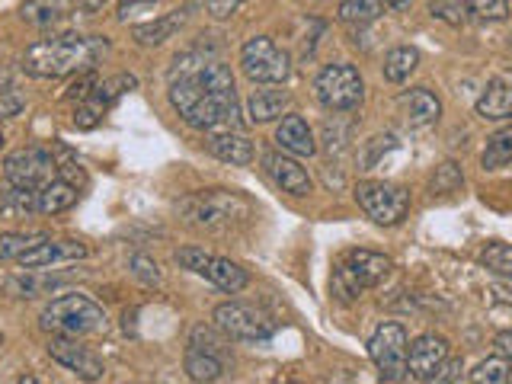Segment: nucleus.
<instances>
[{
	"label": "nucleus",
	"instance_id": "obj_1",
	"mask_svg": "<svg viewBox=\"0 0 512 384\" xmlns=\"http://www.w3.org/2000/svg\"><path fill=\"white\" fill-rule=\"evenodd\" d=\"M170 106L196 132L221 135L240 132V103L234 90V74L218 55L192 48L176 55L170 68Z\"/></svg>",
	"mask_w": 512,
	"mask_h": 384
},
{
	"label": "nucleus",
	"instance_id": "obj_2",
	"mask_svg": "<svg viewBox=\"0 0 512 384\" xmlns=\"http://www.w3.org/2000/svg\"><path fill=\"white\" fill-rule=\"evenodd\" d=\"M100 52H106L103 39L80 36V32H58V36L39 39L26 48L23 71L39 80H58L74 71L93 68V61L100 58Z\"/></svg>",
	"mask_w": 512,
	"mask_h": 384
},
{
	"label": "nucleus",
	"instance_id": "obj_3",
	"mask_svg": "<svg viewBox=\"0 0 512 384\" xmlns=\"http://www.w3.org/2000/svg\"><path fill=\"white\" fill-rule=\"evenodd\" d=\"M176 212H180L183 221L192 224V228L221 231V228H231L237 218H247L250 202L228 189H202L176 202Z\"/></svg>",
	"mask_w": 512,
	"mask_h": 384
},
{
	"label": "nucleus",
	"instance_id": "obj_4",
	"mask_svg": "<svg viewBox=\"0 0 512 384\" xmlns=\"http://www.w3.org/2000/svg\"><path fill=\"white\" fill-rule=\"evenodd\" d=\"M39 327L52 336H93L106 330V311L87 295H61L39 317Z\"/></svg>",
	"mask_w": 512,
	"mask_h": 384
},
{
	"label": "nucleus",
	"instance_id": "obj_5",
	"mask_svg": "<svg viewBox=\"0 0 512 384\" xmlns=\"http://www.w3.org/2000/svg\"><path fill=\"white\" fill-rule=\"evenodd\" d=\"M391 269H394V263L384 253L349 250L340 256V263H336V269H333V295L343 304L356 301L368 292V288H375L388 279Z\"/></svg>",
	"mask_w": 512,
	"mask_h": 384
},
{
	"label": "nucleus",
	"instance_id": "obj_6",
	"mask_svg": "<svg viewBox=\"0 0 512 384\" xmlns=\"http://www.w3.org/2000/svg\"><path fill=\"white\" fill-rule=\"evenodd\" d=\"M314 96L327 112L356 109L365 96V84H362L359 68H352V64H343V61L327 64V68L320 71L314 80Z\"/></svg>",
	"mask_w": 512,
	"mask_h": 384
},
{
	"label": "nucleus",
	"instance_id": "obj_7",
	"mask_svg": "<svg viewBox=\"0 0 512 384\" xmlns=\"http://www.w3.org/2000/svg\"><path fill=\"white\" fill-rule=\"evenodd\" d=\"M356 202L368 218L384 228H394L410 212V192L384 180H362L356 186Z\"/></svg>",
	"mask_w": 512,
	"mask_h": 384
},
{
	"label": "nucleus",
	"instance_id": "obj_8",
	"mask_svg": "<svg viewBox=\"0 0 512 384\" xmlns=\"http://www.w3.org/2000/svg\"><path fill=\"white\" fill-rule=\"evenodd\" d=\"M240 68L253 84H282L292 74V58L269 36H253L240 48Z\"/></svg>",
	"mask_w": 512,
	"mask_h": 384
},
{
	"label": "nucleus",
	"instance_id": "obj_9",
	"mask_svg": "<svg viewBox=\"0 0 512 384\" xmlns=\"http://www.w3.org/2000/svg\"><path fill=\"white\" fill-rule=\"evenodd\" d=\"M407 352H410V340H407V330L394 324V320H388V324H381L372 340H368V356H372L378 375L384 381H404L407 378Z\"/></svg>",
	"mask_w": 512,
	"mask_h": 384
},
{
	"label": "nucleus",
	"instance_id": "obj_10",
	"mask_svg": "<svg viewBox=\"0 0 512 384\" xmlns=\"http://www.w3.org/2000/svg\"><path fill=\"white\" fill-rule=\"evenodd\" d=\"M215 327L228 336V340H240V343H266L272 333H276V324L263 314L250 308V304L240 301H224L215 308Z\"/></svg>",
	"mask_w": 512,
	"mask_h": 384
},
{
	"label": "nucleus",
	"instance_id": "obj_11",
	"mask_svg": "<svg viewBox=\"0 0 512 384\" xmlns=\"http://www.w3.org/2000/svg\"><path fill=\"white\" fill-rule=\"evenodd\" d=\"M55 176V157L45 148H20L4 157V180L16 189H42Z\"/></svg>",
	"mask_w": 512,
	"mask_h": 384
},
{
	"label": "nucleus",
	"instance_id": "obj_12",
	"mask_svg": "<svg viewBox=\"0 0 512 384\" xmlns=\"http://www.w3.org/2000/svg\"><path fill=\"white\" fill-rule=\"evenodd\" d=\"M48 356H52L58 365H64L68 372H74L77 378L84 381H100L103 378V359L96 356L93 349L80 346L77 340H68V336H52V343H48Z\"/></svg>",
	"mask_w": 512,
	"mask_h": 384
},
{
	"label": "nucleus",
	"instance_id": "obj_13",
	"mask_svg": "<svg viewBox=\"0 0 512 384\" xmlns=\"http://www.w3.org/2000/svg\"><path fill=\"white\" fill-rule=\"evenodd\" d=\"M445 362H448V340H445V336L423 333V336H416V340L410 343L407 368H410L413 378H420V381L429 384Z\"/></svg>",
	"mask_w": 512,
	"mask_h": 384
},
{
	"label": "nucleus",
	"instance_id": "obj_14",
	"mask_svg": "<svg viewBox=\"0 0 512 384\" xmlns=\"http://www.w3.org/2000/svg\"><path fill=\"white\" fill-rule=\"evenodd\" d=\"M87 256V247L80 240H52L45 237L42 244H36L29 253H23L20 263L23 269H48V266H58V263H77Z\"/></svg>",
	"mask_w": 512,
	"mask_h": 384
},
{
	"label": "nucleus",
	"instance_id": "obj_15",
	"mask_svg": "<svg viewBox=\"0 0 512 384\" xmlns=\"http://www.w3.org/2000/svg\"><path fill=\"white\" fill-rule=\"evenodd\" d=\"M263 170L269 173V180L276 183L282 192H288V196H308V192H311L308 170H304L298 160H292L288 154H279V151L263 154Z\"/></svg>",
	"mask_w": 512,
	"mask_h": 384
},
{
	"label": "nucleus",
	"instance_id": "obj_16",
	"mask_svg": "<svg viewBox=\"0 0 512 384\" xmlns=\"http://www.w3.org/2000/svg\"><path fill=\"white\" fill-rule=\"evenodd\" d=\"M276 144L285 154H295V157H314L317 151V141L311 125L304 122L301 116H285L276 128Z\"/></svg>",
	"mask_w": 512,
	"mask_h": 384
},
{
	"label": "nucleus",
	"instance_id": "obj_17",
	"mask_svg": "<svg viewBox=\"0 0 512 384\" xmlns=\"http://www.w3.org/2000/svg\"><path fill=\"white\" fill-rule=\"evenodd\" d=\"M474 112L480 119L500 122V119H512V80L496 77L487 84V90L477 96Z\"/></svg>",
	"mask_w": 512,
	"mask_h": 384
},
{
	"label": "nucleus",
	"instance_id": "obj_18",
	"mask_svg": "<svg viewBox=\"0 0 512 384\" xmlns=\"http://www.w3.org/2000/svg\"><path fill=\"white\" fill-rule=\"evenodd\" d=\"M199 276H205L208 282L218 285L221 292H228V295L244 292V288L250 285L247 269H244V266H237L234 260H228V256H208Z\"/></svg>",
	"mask_w": 512,
	"mask_h": 384
},
{
	"label": "nucleus",
	"instance_id": "obj_19",
	"mask_svg": "<svg viewBox=\"0 0 512 384\" xmlns=\"http://www.w3.org/2000/svg\"><path fill=\"white\" fill-rule=\"evenodd\" d=\"M186 20H189V7H183V10H170V13L157 16V20H151V23H138V26H132V36H135V42L144 45V48L164 45L167 39H173V32L180 29Z\"/></svg>",
	"mask_w": 512,
	"mask_h": 384
},
{
	"label": "nucleus",
	"instance_id": "obj_20",
	"mask_svg": "<svg viewBox=\"0 0 512 384\" xmlns=\"http://www.w3.org/2000/svg\"><path fill=\"white\" fill-rule=\"evenodd\" d=\"M208 154H215L218 160L231 167H247L253 160V141L240 132H221V135H212L208 138Z\"/></svg>",
	"mask_w": 512,
	"mask_h": 384
},
{
	"label": "nucleus",
	"instance_id": "obj_21",
	"mask_svg": "<svg viewBox=\"0 0 512 384\" xmlns=\"http://www.w3.org/2000/svg\"><path fill=\"white\" fill-rule=\"evenodd\" d=\"M74 4H77V0H23L20 16H23V23H29V26L48 29V26H58L61 20H68Z\"/></svg>",
	"mask_w": 512,
	"mask_h": 384
},
{
	"label": "nucleus",
	"instance_id": "obj_22",
	"mask_svg": "<svg viewBox=\"0 0 512 384\" xmlns=\"http://www.w3.org/2000/svg\"><path fill=\"white\" fill-rule=\"evenodd\" d=\"M400 109H404L410 125H420V128L432 125L442 116V103L436 100V93H429L426 87H416V90L400 96Z\"/></svg>",
	"mask_w": 512,
	"mask_h": 384
},
{
	"label": "nucleus",
	"instance_id": "obj_23",
	"mask_svg": "<svg viewBox=\"0 0 512 384\" xmlns=\"http://www.w3.org/2000/svg\"><path fill=\"white\" fill-rule=\"evenodd\" d=\"M183 365H186V375L192 381L199 384H212L224 375V365H228V359L215 356V352L208 349H199V346H186V356H183Z\"/></svg>",
	"mask_w": 512,
	"mask_h": 384
},
{
	"label": "nucleus",
	"instance_id": "obj_24",
	"mask_svg": "<svg viewBox=\"0 0 512 384\" xmlns=\"http://www.w3.org/2000/svg\"><path fill=\"white\" fill-rule=\"evenodd\" d=\"M292 106V93L288 90H253L247 112H250V122H272L279 119L282 112Z\"/></svg>",
	"mask_w": 512,
	"mask_h": 384
},
{
	"label": "nucleus",
	"instance_id": "obj_25",
	"mask_svg": "<svg viewBox=\"0 0 512 384\" xmlns=\"http://www.w3.org/2000/svg\"><path fill=\"white\" fill-rule=\"evenodd\" d=\"M77 202V186L64 183V180H55L45 183L39 189V212L42 215H58V212H68V208Z\"/></svg>",
	"mask_w": 512,
	"mask_h": 384
},
{
	"label": "nucleus",
	"instance_id": "obj_26",
	"mask_svg": "<svg viewBox=\"0 0 512 384\" xmlns=\"http://www.w3.org/2000/svg\"><path fill=\"white\" fill-rule=\"evenodd\" d=\"M416 64H420V52H416V48H410V45L391 48V52L384 55V80L404 84V80L416 71Z\"/></svg>",
	"mask_w": 512,
	"mask_h": 384
},
{
	"label": "nucleus",
	"instance_id": "obj_27",
	"mask_svg": "<svg viewBox=\"0 0 512 384\" xmlns=\"http://www.w3.org/2000/svg\"><path fill=\"white\" fill-rule=\"evenodd\" d=\"M480 164H484V170H500V167L512 164V125L500 128V132L487 138Z\"/></svg>",
	"mask_w": 512,
	"mask_h": 384
},
{
	"label": "nucleus",
	"instance_id": "obj_28",
	"mask_svg": "<svg viewBox=\"0 0 512 384\" xmlns=\"http://www.w3.org/2000/svg\"><path fill=\"white\" fill-rule=\"evenodd\" d=\"M64 276H32V269H26L23 276H13L7 279V292L16 295V298H39L42 292H52L55 285H61Z\"/></svg>",
	"mask_w": 512,
	"mask_h": 384
},
{
	"label": "nucleus",
	"instance_id": "obj_29",
	"mask_svg": "<svg viewBox=\"0 0 512 384\" xmlns=\"http://www.w3.org/2000/svg\"><path fill=\"white\" fill-rule=\"evenodd\" d=\"M381 0H343L340 4V20L346 26H368L381 16Z\"/></svg>",
	"mask_w": 512,
	"mask_h": 384
},
{
	"label": "nucleus",
	"instance_id": "obj_30",
	"mask_svg": "<svg viewBox=\"0 0 512 384\" xmlns=\"http://www.w3.org/2000/svg\"><path fill=\"white\" fill-rule=\"evenodd\" d=\"M52 157H55L58 180L71 183V186H84L87 183V173H84V167H80V160L74 157L71 148H64V144H52Z\"/></svg>",
	"mask_w": 512,
	"mask_h": 384
},
{
	"label": "nucleus",
	"instance_id": "obj_31",
	"mask_svg": "<svg viewBox=\"0 0 512 384\" xmlns=\"http://www.w3.org/2000/svg\"><path fill=\"white\" fill-rule=\"evenodd\" d=\"M0 212H4V215L39 212V189H16V186H10L4 196H0Z\"/></svg>",
	"mask_w": 512,
	"mask_h": 384
},
{
	"label": "nucleus",
	"instance_id": "obj_32",
	"mask_svg": "<svg viewBox=\"0 0 512 384\" xmlns=\"http://www.w3.org/2000/svg\"><path fill=\"white\" fill-rule=\"evenodd\" d=\"M480 266L500 279H512V244H487V250L480 253Z\"/></svg>",
	"mask_w": 512,
	"mask_h": 384
},
{
	"label": "nucleus",
	"instance_id": "obj_33",
	"mask_svg": "<svg viewBox=\"0 0 512 384\" xmlns=\"http://www.w3.org/2000/svg\"><path fill=\"white\" fill-rule=\"evenodd\" d=\"M474 384H512V372H509V362L503 356H493L484 359L474 372H471Z\"/></svg>",
	"mask_w": 512,
	"mask_h": 384
},
{
	"label": "nucleus",
	"instance_id": "obj_34",
	"mask_svg": "<svg viewBox=\"0 0 512 384\" xmlns=\"http://www.w3.org/2000/svg\"><path fill=\"white\" fill-rule=\"evenodd\" d=\"M42 234H0V260H20L36 244H42Z\"/></svg>",
	"mask_w": 512,
	"mask_h": 384
},
{
	"label": "nucleus",
	"instance_id": "obj_35",
	"mask_svg": "<svg viewBox=\"0 0 512 384\" xmlns=\"http://www.w3.org/2000/svg\"><path fill=\"white\" fill-rule=\"evenodd\" d=\"M135 87H138V80H135L132 74H116V77L100 80V84H96V100H100V103L109 109L125 90H135Z\"/></svg>",
	"mask_w": 512,
	"mask_h": 384
},
{
	"label": "nucleus",
	"instance_id": "obj_36",
	"mask_svg": "<svg viewBox=\"0 0 512 384\" xmlns=\"http://www.w3.org/2000/svg\"><path fill=\"white\" fill-rule=\"evenodd\" d=\"M468 13L477 20H503L509 13V0H468Z\"/></svg>",
	"mask_w": 512,
	"mask_h": 384
},
{
	"label": "nucleus",
	"instance_id": "obj_37",
	"mask_svg": "<svg viewBox=\"0 0 512 384\" xmlns=\"http://www.w3.org/2000/svg\"><path fill=\"white\" fill-rule=\"evenodd\" d=\"M23 106H26V100L20 90L10 84L0 87V119H16L23 112Z\"/></svg>",
	"mask_w": 512,
	"mask_h": 384
},
{
	"label": "nucleus",
	"instance_id": "obj_38",
	"mask_svg": "<svg viewBox=\"0 0 512 384\" xmlns=\"http://www.w3.org/2000/svg\"><path fill=\"white\" fill-rule=\"evenodd\" d=\"M132 272H135V279H141L144 285H157L160 282V272H157V263L151 260V256H144V253H135L132 256Z\"/></svg>",
	"mask_w": 512,
	"mask_h": 384
},
{
	"label": "nucleus",
	"instance_id": "obj_39",
	"mask_svg": "<svg viewBox=\"0 0 512 384\" xmlns=\"http://www.w3.org/2000/svg\"><path fill=\"white\" fill-rule=\"evenodd\" d=\"M464 10H468V0H432V13L448 23H461Z\"/></svg>",
	"mask_w": 512,
	"mask_h": 384
},
{
	"label": "nucleus",
	"instance_id": "obj_40",
	"mask_svg": "<svg viewBox=\"0 0 512 384\" xmlns=\"http://www.w3.org/2000/svg\"><path fill=\"white\" fill-rule=\"evenodd\" d=\"M208 256H212V253H205L202 247H183V250H176V263H180L183 269H189V272H202Z\"/></svg>",
	"mask_w": 512,
	"mask_h": 384
},
{
	"label": "nucleus",
	"instance_id": "obj_41",
	"mask_svg": "<svg viewBox=\"0 0 512 384\" xmlns=\"http://www.w3.org/2000/svg\"><path fill=\"white\" fill-rule=\"evenodd\" d=\"M458 186H461V173L455 170V164H442L439 176L432 180V192H452Z\"/></svg>",
	"mask_w": 512,
	"mask_h": 384
},
{
	"label": "nucleus",
	"instance_id": "obj_42",
	"mask_svg": "<svg viewBox=\"0 0 512 384\" xmlns=\"http://www.w3.org/2000/svg\"><path fill=\"white\" fill-rule=\"evenodd\" d=\"M244 4L247 0H205V10L208 16H215V20H228V16H234Z\"/></svg>",
	"mask_w": 512,
	"mask_h": 384
},
{
	"label": "nucleus",
	"instance_id": "obj_43",
	"mask_svg": "<svg viewBox=\"0 0 512 384\" xmlns=\"http://www.w3.org/2000/svg\"><path fill=\"white\" fill-rule=\"evenodd\" d=\"M93 90H96V77H93V74H87V77L74 80V84L68 87V100H74V103H84L87 96H93Z\"/></svg>",
	"mask_w": 512,
	"mask_h": 384
},
{
	"label": "nucleus",
	"instance_id": "obj_44",
	"mask_svg": "<svg viewBox=\"0 0 512 384\" xmlns=\"http://www.w3.org/2000/svg\"><path fill=\"white\" fill-rule=\"evenodd\" d=\"M458 375H461V362H458V359H448V362L439 368V372H436V378H432L429 384H452Z\"/></svg>",
	"mask_w": 512,
	"mask_h": 384
},
{
	"label": "nucleus",
	"instance_id": "obj_45",
	"mask_svg": "<svg viewBox=\"0 0 512 384\" xmlns=\"http://www.w3.org/2000/svg\"><path fill=\"white\" fill-rule=\"evenodd\" d=\"M493 346H496V352H500L503 359H512V330L496 333L493 336Z\"/></svg>",
	"mask_w": 512,
	"mask_h": 384
},
{
	"label": "nucleus",
	"instance_id": "obj_46",
	"mask_svg": "<svg viewBox=\"0 0 512 384\" xmlns=\"http://www.w3.org/2000/svg\"><path fill=\"white\" fill-rule=\"evenodd\" d=\"M151 4H157V0H122V4H119V20L128 23V16H132V10H138V7H151Z\"/></svg>",
	"mask_w": 512,
	"mask_h": 384
},
{
	"label": "nucleus",
	"instance_id": "obj_47",
	"mask_svg": "<svg viewBox=\"0 0 512 384\" xmlns=\"http://www.w3.org/2000/svg\"><path fill=\"white\" fill-rule=\"evenodd\" d=\"M106 4H109V0H77V10L80 13H100Z\"/></svg>",
	"mask_w": 512,
	"mask_h": 384
},
{
	"label": "nucleus",
	"instance_id": "obj_48",
	"mask_svg": "<svg viewBox=\"0 0 512 384\" xmlns=\"http://www.w3.org/2000/svg\"><path fill=\"white\" fill-rule=\"evenodd\" d=\"M493 295L500 298V301H506V304H512V288H506V285H496Z\"/></svg>",
	"mask_w": 512,
	"mask_h": 384
},
{
	"label": "nucleus",
	"instance_id": "obj_49",
	"mask_svg": "<svg viewBox=\"0 0 512 384\" xmlns=\"http://www.w3.org/2000/svg\"><path fill=\"white\" fill-rule=\"evenodd\" d=\"M384 4H388V7H407L410 0H384Z\"/></svg>",
	"mask_w": 512,
	"mask_h": 384
},
{
	"label": "nucleus",
	"instance_id": "obj_50",
	"mask_svg": "<svg viewBox=\"0 0 512 384\" xmlns=\"http://www.w3.org/2000/svg\"><path fill=\"white\" fill-rule=\"evenodd\" d=\"M276 384H298V381H276Z\"/></svg>",
	"mask_w": 512,
	"mask_h": 384
},
{
	"label": "nucleus",
	"instance_id": "obj_51",
	"mask_svg": "<svg viewBox=\"0 0 512 384\" xmlns=\"http://www.w3.org/2000/svg\"><path fill=\"white\" fill-rule=\"evenodd\" d=\"M0 148H4V135H0Z\"/></svg>",
	"mask_w": 512,
	"mask_h": 384
}]
</instances>
